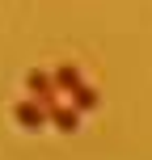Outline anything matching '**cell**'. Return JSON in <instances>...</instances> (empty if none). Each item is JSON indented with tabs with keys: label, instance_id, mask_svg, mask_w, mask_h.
I'll list each match as a JSON object with an SVG mask.
<instances>
[{
	"label": "cell",
	"instance_id": "6da1fadb",
	"mask_svg": "<svg viewBox=\"0 0 152 160\" xmlns=\"http://www.w3.org/2000/svg\"><path fill=\"white\" fill-rule=\"evenodd\" d=\"M25 88H30L34 101H42L51 110V105H59V88L55 80H51V72H42V68H34V72H25Z\"/></svg>",
	"mask_w": 152,
	"mask_h": 160
},
{
	"label": "cell",
	"instance_id": "7a4b0ae2",
	"mask_svg": "<svg viewBox=\"0 0 152 160\" xmlns=\"http://www.w3.org/2000/svg\"><path fill=\"white\" fill-rule=\"evenodd\" d=\"M13 118H17V127H25V131H38V127H47V105L42 101H34V97H21V101L13 105Z\"/></svg>",
	"mask_w": 152,
	"mask_h": 160
},
{
	"label": "cell",
	"instance_id": "3957f363",
	"mask_svg": "<svg viewBox=\"0 0 152 160\" xmlns=\"http://www.w3.org/2000/svg\"><path fill=\"white\" fill-rule=\"evenodd\" d=\"M51 80H55V88H59V93H68V97H72L76 88L85 84V80H80V68H76V63H55V68H51Z\"/></svg>",
	"mask_w": 152,
	"mask_h": 160
},
{
	"label": "cell",
	"instance_id": "277c9868",
	"mask_svg": "<svg viewBox=\"0 0 152 160\" xmlns=\"http://www.w3.org/2000/svg\"><path fill=\"white\" fill-rule=\"evenodd\" d=\"M47 118H51V127H55V131H64V135L80 127V114L72 110V105H51V110H47Z\"/></svg>",
	"mask_w": 152,
	"mask_h": 160
},
{
	"label": "cell",
	"instance_id": "5b68a950",
	"mask_svg": "<svg viewBox=\"0 0 152 160\" xmlns=\"http://www.w3.org/2000/svg\"><path fill=\"white\" fill-rule=\"evenodd\" d=\"M97 101H102V97H97V88L93 84H80L72 97H68V105H72L76 114H89V110H97Z\"/></svg>",
	"mask_w": 152,
	"mask_h": 160
}]
</instances>
